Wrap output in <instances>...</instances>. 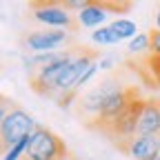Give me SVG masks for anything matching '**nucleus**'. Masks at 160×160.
<instances>
[{
	"mask_svg": "<svg viewBox=\"0 0 160 160\" xmlns=\"http://www.w3.org/2000/svg\"><path fill=\"white\" fill-rule=\"evenodd\" d=\"M151 49V40H149V33H138L136 38H131V42H129V53H145Z\"/></svg>",
	"mask_w": 160,
	"mask_h": 160,
	"instance_id": "13",
	"label": "nucleus"
},
{
	"mask_svg": "<svg viewBox=\"0 0 160 160\" xmlns=\"http://www.w3.org/2000/svg\"><path fill=\"white\" fill-rule=\"evenodd\" d=\"M31 7L36 9L33 16L36 20L45 25H51V27H67V29H76L78 22L71 20L69 11L65 9L62 2H31Z\"/></svg>",
	"mask_w": 160,
	"mask_h": 160,
	"instance_id": "6",
	"label": "nucleus"
},
{
	"mask_svg": "<svg viewBox=\"0 0 160 160\" xmlns=\"http://www.w3.org/2000/svg\"><path fill=\"white\" fill-rule=\"evenodd\" d=\"M60 160H78V158H73L71 153H67V156H62V158H60Z\"/></svg>",
	"mask_w": 160,
	"mask_h": 160,
	"instance_id": "20",
	"label": "nucleus"
},
{
	"mask_svg": "<svg viewBox=\"0 0 160 160\" xmlns=\"http://www.w3.org/2000/svg\"><path fill=\"white\" fill-rule=\"evenodd\" d=\"M27 145H29V138H25L22 142H18L16 147H11L5 156H2V160H20L25 156V151H27Z\"/></svg>",
	"mask_w": 160,
	"mask_h": 160,
	"instance_id": "14",
	"label": "nucleus"
},
{
	"mask_svg": "<svg viewBox=\"0 0 160 160\" xmlns=\"http://www.w3.org/2000/svg\"><path fill=\"white\" fill-rule=\"evenodd\" d=\"M111 27V31L116 33V38L118 40H125V38H136L138 33H136V22H131V20H127V18H122V20H116L113 25H109Z\"/></svg>",
	"mask_w": 160,
	"mask_h": 160,
	"instance_id": "11",
	"label": "nucleus"
},
{
	"mask_svg": "<svg viewBox=\"0 0 160 160\" xmlns=\"http://www.w3.org/2000/svg\"><path fill=\"white\" fill-rule=\"evenodd\" d=\"M138 96H140V91H138L136 87H122L120 91L111 93V96L105 100V105L100 107V111L87 122V127H89V129H96V131H100V133H105V131L113 125V120L122 113Z\"/></svg>",
	"mask_w": 160,
	"mask_h": 160,
	"instance_id": "3",
	"label": "nucleus"
},
{
	"mask_svg": "<svg viewBox=\"0 0 160 160\" xmlns=\"http://www.w3.org/2000/svg\"><path fill=\"white\" fill-rule=\"evenodd\" d=\"M91 40H93V42H98V45H116V42H120V40L116 38V33L111 31V27H100V29H93Z\"/></svg>",
	"mask_w": 160,
	"mask_h": 160,
	"instance_id": "12",
	"label": "nucleus"
},
{
	"mask_svg": "<svg viewBox=\"0 0 160 160\" xmlns=\"http://www.w3.org/2000/svg\"><path fill=\"white\" fill-rule=\"evenodd\" d=\"M78 49H71V51H62V56H60L53 65L45 67L42 71H38L33 78H31V89L40 96H51L53 98V91H56V85H58V80L60 76L65 73V69L69 67V62L73 60Z\"/></svg>",
	"mask_w": 160,
	"mask_h": 160,
	"instance_id": "5",
	"label": "nucleus"
},
{
	"mask_svg": "<svg viewBox=\"0 0 160 160\" xmlns=\"http://www.w3.org/2000/svg\"><path fill=\"white\" fill-rule=\"evenodd\" d=\"M67 153H69L67 145L56 133H51L47 127H36V131L29 136L25 158L27 160H60Z\"/></svg>",
	"mask_w": 160,
	"mask_h": 160,
	"instance_id": "4",
	"label": "nucleus"
},
{
	"mask_svg": "<svg viewBox=\"0 0 160 160\" xmlns=\"http://www.w3.org/2000/svg\"><path fill=\"white\" fill-rule=\"evenodd\" d=\"M105 18H107V9L102 7V2H89V7L78 11V22L82 27H98Z\"/></svg>",
	"mask_w": 160,
	"mask_h": 160,
	"instance_id": "10",
	"label": "nucleus"
},
{
	"mask_svg": "<svg viewBox=\"0 0 160 160\" xmlns=\"http://www.w3.org/2000/svg\"><path fill=\"white\" fill-rule=\"evenodd\" d=\"M13 105H7V107H2V109H0V125H2V120L7 118V113H9V109H11Z\"/></svg>",
	"mask_w": 160,
	"mask_h": 160,
	"instance_id": "16",
	"label": "nucleus"
},
{
	"mask_svg": "<svg viewBox=\"0 0 160 160\" xmlns=\"http://www.w3.org/2000/svg\"><path fill=\"white\" fill-rule=\"evenodd\" d=\"M67 40L65 29H47V31H36L29 33L25 38V45L27 49L36 51V53H51L53 49H58Z\"/></svg>",
	"mask_w": 160,
	"mask_h": 160,
	"instance_id": "8",
	"label": "nucleus"
},
{
	"mask_svg": "<svg viewBox=\"0 0 160 160\" xmlns=\"http://www.w3.org/2000/svg\"><path fill=\"white\" fill-rule=\"evenodd\" d=\"M153 160H160V153H158V156H156V158H153Z\"/></svg>",
	"mask_w": 160,
	"mask_h": 160,
	"instance_id": "21",
	"label": "nucleus"
},
{
	"mask_svg": "<svg viewBox=\"0 0 160 160\" xmlns=\"http://www.w3.org/2000/svg\"><path fill=\"white\" fill-rule=\"evenodd\" d=\"M122 89V85L118 82V80H113V78H107V80H102L100 85H96L89 93H85L82 98H80V111H85V113H98L100 111V107L105 105V100L111 96V93H116V91H120Z\"/></svg>",
	"mask_w": 160,
	"mask_h": 160,
	"instance_id": "7",
	"label": "nucleus"
},
{
	"mask_svg": "<svg viewBox=\"0 0 160 160\" xmlns=\"http://www.w3.org/2000/svg\"><path fill=\"white\" fill-rule=\"evenodd\" d=\"M149 40H151V49H149V51L160 58V31H158V29H151V31H149Z\"/></svg>",
	"mask_w": 160,
	"mask_h": 160,
	"instance_id": "15",
	"label": "nucleus"
},
{
	"mask_svg": "<svg viewBox=\"0 0 160 160\" xmlns=\"http://www.w3.org/2000/svg\"><path fill=\"white\" fill-rule=\"evenodd\" d=\"M158 153H160L158 136H138L129 149V156L136 160H153Z\"/></svg>",
	"mask_w": 160,
	"mask_h": 160,
	"instance_id": "9",
	"label": "nucleus"
},
{
	"mask_svg": "<svg viewBox=\"0 0 160 160\" xmlns=\"http://www.w3.org/2000/svg\"><path fill=\"white\" fill-rule=\"evenodd\" d=\"M142 107H145V100L142 98H136L133 102L120 113L116 120H113V125L102 133L107 136L111 142L122 151V153H129L131 149V142L138 138V122H140V113H142Z\"/></svg>",
	"mask_w": 160,
	"mask_h": 160,
	"instance_id": "1",
	"label": "nucleus"
},
{
	"mask_svg": "<svg viewBox=\"0 0 160 160\" xmlns=\"http://www.w3.org/2000/svg\"><path fill=\"white\" fill-rule=\"evenodd\" d=\"M20 160H27V158H25V156H22V158H20Z\"/></svg>",
	"mask_w": 160,
	"mask_h": 160,
	"instance_id": "22",
	"label": "nucleus"
},
{
	"mask_svg": "<svg viewBox=\"0 0 160 160\" xmlns=\"http://www.w3.org/2000/svg\"><path fill=\"white\" fill-rule=\"evenodd\" d=\"M156 29H158V31H160V9H158V11H156Z\"/></svg>",
	"mask_w": 160,
	"mask_h": 160,
	"instance_id": "19",
	"label": "nucleus"
},
{
	"mask_svg": "<svg viewBox=\"0 0 160 160\" xmlns=\"http://www.w3.org/2000/svg\"><path fill=\"white\" fill-rule=\"evenodd\" d=\"M100 69H111V58H102V60H100Z\"/></svg>",
	"mask_w": 160,
	"mask_h": 160,
	"instance_id": "17",
	"label": "nucleus"
},
{
	"mask_svg": "<svg viewBox=\"0 0 160 160\" xmlns=\"http://www.w3.org/2000/svg\"><path fill=\"white\" fill-rule=\"evenodd\" d=\"M7 105H9V100H7L2 93H0V109H2V107H7Z\"/></svg>",
	"mask_w": 160,
	"mask_h": 160,
	"instance_id": "18",
	"label": "nucleus"
},
{
	"mask_svg": "<svg viewBox=\"0 0 160 160\" xmlns=\"http://www.w3.org/2000/svg\"><path fill=\"white\" fill-rule=\"evenodd\" d=\"M36 122L33 118L20 107H11L7 118L2 120V125H0V153H7L11 147H16L18 142H22L25 138H29L33 131H36Z\"/></svg>",
	"mask_w": 160,
	"mask_h": 160,
	"instance_id": "2",
	"label": "nucleus"
}]
</instances>
